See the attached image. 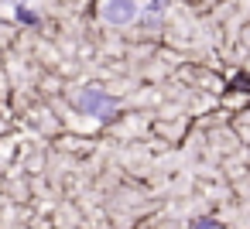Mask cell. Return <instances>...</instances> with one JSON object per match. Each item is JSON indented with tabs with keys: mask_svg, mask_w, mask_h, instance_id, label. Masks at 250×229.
<instances>
[{
	"mask_svg": "<svg viewBox=\"0 0 250 229\" xmlns=\"http://www.w3.org/2000/svg\"><path fill=\"white\" fill-rule=\"evenodd\" d=\"M76 106H79L83 113L96 116V120H110V116L117 113V99H113L110 93L96 89V86H86V89L76 96Z\"/></svg>",
	"mask_w": 250,
	"mask_h": 229,
	"instance_id": "obj_1",
	"label": "cell"
},
{
	"mask_svg": "<svg viewBox=\"0 0 250 229\" xmlns=\"http://www.w3.org/2000/svg\"><path fill=\"white\" fill-rule=\"evenodd\" d=\"M100 14H103L106 24H130L137 18V4L134 0H103Z\"/></svg>",
	"mask_w": 250,
	"mask_h": 229,
	"instance_id": "obj_2",
	"label": "cell"
},
{
	"mask_svg": "<svg viewBox=\"0 0 250 229\" xmlns=\"http://www.w3.org/2000/svg\"><path fill=\"white\" fill-rule=\"evenodd\" d=\"M192 229H223L216 219H199V222H192Z\"/></svg>",
	"mask_w": 250,
	"mask_h": 229,
	"instance_id": "obj_3",
	"label": "cell"
},
{
	"mask_svg": "<svg viewBox=\"0 0 250 229\" xmlns=\"http://www.w3.org/2000/svg\"><path fill=\"white\" fill-rule=\"evenodd\" d=\"M18 18L24 21V24H35L38 18H35V11H28V7H18Z\"/></svg>",
	"mask_w": 250,
	"mask_h": 229,
	"instance_id": "obj_4",
	"label": "cell"
}]
</instances>
